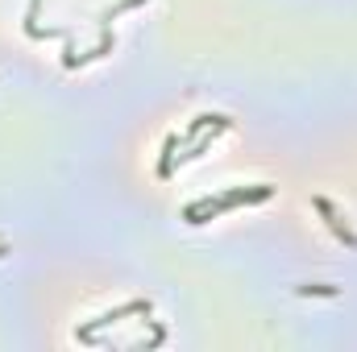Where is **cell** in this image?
<instances>
[{
    "label": "cell",
    "instance_id": "1",
    "mask_svg": "<svg viewBox=\"0 0 357 352\" xmlns=\"http://www.w3.org/2000/svg\"><path fill=\"white\" fill-rule=\"evenodd\" d=\"M303 294H337V286H303Z\"/></svg>",
    "mask_w": 357,
    "mask_h": 352
}]
</instances>
